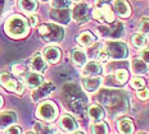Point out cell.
<instances>
[{
	"mask_svg": "<svg viewBox=\"0 0 149 134\" xmlns=\"http://www.w3.org/2000/svg\"><path fill=\"white\" fill-rule=\"evenodd\" d=\"M98 101L108 109V113L112 118L125 114L129 107V96L121 89H102L98 93Z\"/></svg>",
	"mask_w": 149,
	"mask_h": 134,
	"instance_id": "obj_1",
	"label": "cell"
},
{
	"mask_svg": "<svg viewBox=\"0 0 149 134\" xmlns=\"http://www.w3.org/2000/svg\"><path fill=\"white\" fill-rule=\"evenodd\" d=\"M63 104L68 110L77 115H82L85 106L88 104V97L76 85H66L63 87Z\"/></svg>",
	"mask_w": 149,
	"mask_h": 134,
	"instance_id": "obj_2",
	"label": "cell"
},
{
	"mask_svg": "<svg viewBox=\"0 0 149 134\" xmlns=\"http://www.w3.org/2000/svg\"><path fill=\"white\" fill-rule=\"evenodd\" d=\"M29 23L21 15H12L5 22V32L12 38H22L29 33Z\"/></svg>",
	"mask_w": 149,
	"mask_h": 134,
	"instance_id": "obj_3",
	"label": "cell"
},
{
	"mask_svg": "<svg viewBox=\"0 0 149 134\" xmlns=\"http://www.w3.org/2000/svg\"><path fill=\"white\" fill-rule=\"evenodd\" d=\"M39 35L46 42H61L64 36V30L58 24L45 23L39 28Z\"/></svg>",
	"mask_w": 149,
	"mask_h": 134,
	"instance_id": "obj_4",
	"label": "cell"
},
{
	"mask_svg": "<svg viewBox=\"0 0 149 134\" xmlns=\"http://www.w3.org/2000/svg\"><path fill=\"white\" fill-rule=\"evenodd\" d=\"M93 15L95 19L104 23L114 22V13L112 10V7L104 0H95V9L93 10Z\"/></svg>",
	"mask_w": 149,
	"mask_h": 134,
	"instance_id": "obj_5",
	"label": "cell"
},
{
	"mask_svg": "<svg viewBox=\"0 0 149 134\" xmlns=\"http://www.w3.org/2000/svg\"><path fill=\"white\" fill-rule=\"evenodd\" d=\"M36 116L40 120L46 121V123H52L57 119L58 116V107L54 102L52 101H44L39 105L36 110Z\"/></svg>",
	"mask_w": 149,
	"mask_h": 134,
	"instance_id": "obj_6",
	"label": "cell"
},
{
	"mask_svg": "<svg viewBox=\"0 0 149 134\" xmlns=\"http://www.w3.org/2000/svg\"><path fill=\"white\" fill-rule=\"evenodd\" d=\"M105 52L108 54V56L114 59V60H121L125 59L129 55V49L127 45L120 41H108L105 43Z\"/></svg>",
	"mask_w": 149,
	"mask_h": 134,
	"instance_id": "obj_7",
	"label": "cell"
},
{
	"mask_svg": "<svg viewBox=\"0 0 149 134\" xmlns=\"http://www.w3.org/2000/svg\"><path fill=\"white\" fill-rule=\"evenodd\" d=\"M0 86H3L7 91L15 92V93H18V95H22L23 89H24L22 83L18 82L8 71H1V73H0Z\"/></svg>",
	"mask_w": 149,
	"mask_h": 134,
	"instance_id": "obj_8",
	"label": "cell"
},
{
	"mask_svg": "<svg viewBox=\"0 0 149 134\" xmlns=\"http://www.w3.org/2000/svg\"><path fill=\"white\" fill-rule=\"evenodd\" d=\"M90 14H91V10H90L89 4H86V3H79L77 5L73 7L72 18L77 23H85V22H88L90 18Z\"/></svg>",
	"mask_w": 149,
	"mask_h": 134,
	"instance_id": "obj_9",
	"label": "cell"
},
{
	"mask_svg": "<svg viewBox=\"0 0 149 134\" xmlns=\"http://www.w3.org/2000/svg\"><path fill=\"white\" fill-rule=\"evenodd\" d=\"M98 32L102 35V37H108V38H120L123 35V24L116 23L111 27H99Z\"/></svg>",
	"mask_w": 149,
	"mask_h": 134,
	"instance_id": "obj_10",
	"label": "cell"
},
{
	"mask_svg": "<svg viewBox=\"0 0 149 134\" xmlns=\"http://www.w3.org/2000/svg\"><path fill=\"white\" fill-rule=\"evenodd\" d=\"M55 89V87L53 83H42L39 87H36L31 93V97L33 101H40V100L45 98L46 96H49L50 93Z\"/></svg>",
	"mask_w": 149,
	"mask_h": 134,
	"instance_id": "obj_11",
	"label": "cell"
},
{
	"mask_svg": "<svg viewBox=\"0 0 149 134\" xmlns=\"http://www.w3.org/2000/svg\"><path fill=\"white\" fill-rule=\"evenodd\" d=\"M102 86V78L100 77H85L82 78V87L85 91L90 93L97 92Z\"/></svg>",
	"mask_w": 149,
	"mask_h": 134,
	"instance_id": "obj_12",
	"label": "cell"
},
{
	"mask_svg": "<svg viewBox=\"0 0 149 134\" xmlns=\"http://www.w3.org/2000/svg\"><path fill=\"white\" fill-rule=\"evenodd\" d=\"M102 71H103V68L98 61H89L82 67V73L85 77H99Z\"/></svg>",
	"mask_w": 149,
	"mask_h": 134,
	"instance_id": "obj_13",
	"label": "cell"
},
{
	"mask_svg": "<svg viewBox=\"0 0 149 134\" xmlns=\"http://www.w3.org/2000/svg\"><path fill=\"white\" fill-rule=\"evenodd\" d=\"M50 18L61 24H67L71 19V13L68 9H52Z\"/></svg>",
	"mask_w": 149,
	"mask_h": 134,
	"instance_id": "obj_14",
	"label": "cell"
},
{
	"mask_svg": "<svg viewBox=\"0 0 149 134\" xmlns=\"http://www.w3.org/2000/svg\"><path fill=\"white\" fill-rule=\"evenodd\" d=\"M42 56L50 64H57L61 60V50L55 46H48L42 51Z\"/></svg>",
	"mask_w": 149,
	"mask_h": 134,
	"instance_id": "obj_15",
	"label": "cell"
},
{
	"mask_svg": "<svg viewBox=\"0 0 149 134\" xmlns=\"http://www.w3.org/2000/svg\"><path fill=\"white\" fill-rule=\"evenodd\" d=\"M113 9L116 14L121 18H127L131 14V9H130V4L125 0H114L113 1Z\"/></svg>",
	"mask_w": 149,
	"mask_h": 134,
	"instance_id": "obj_16",
	"label": "cell"
},
{
	"mask_svg": "<svg viewBox=\"0 0 149 134\" xmlns=\"http://www.w3.org/2000/svg\"><path fill=\"white\" fill-rule=\"evenodd\" d=\"M24 82H26V86L29 87V88L35 89L36 87H39L40 85L44 83V77H42L41 74L32 71V73L26 74V77H24Z\"/></svg>",
	"mask_w": 149,
	"mask_h": 134,
	"instance_id": "obj_17",
	"label": "cell"
},
{
	"mask_svg": "<svg viewBox=\"0 0 149 134\" xmlns=\"http://www.w3.org/2000/svg\"><path fill=\"white\" fill-rule=\"evenodd\" d=\"M59 125L64 132H74V130H77V128H79L77 121L74 120V118H72L71 115H63L59 121Z\"/></svg>",
	"mask_w": 149,
	"mask_h": 134,
	"instance_id": "obj_18",
	"label": "cell"
},
{
	"mask_svg": "<svg viewBox=\"0 0 149 134\" xmlns=\"http://www.w3.org/2000/svg\"><path fill=\"white\" fill-rule=\"evenodd\" d=\"M17 121V115L13 111H4L0 114V129H7Z\"/></svg>",
	"mask_w": 149,
	"mask_h": 134,
	"instance_id": "obj_19",
	"label": "cell"
},
{
	"mask_svg": "<svg viewBox=\"0 0 149 134\" xmlns=\"http://www.w3.org/2000/svg\"><path fill=\"white\" fill-rule=\"evenodd\" d=\"M31 69L35 71V73H42V71L46 70L45 59L40 54H35L33 58L31 59Z\"/></svg>",
	"mask_w": 149,
	"mask_h": 134,
	"instance_id": "obj_20",
	"label": "cell"
},
{
	"mask_svg": "<svg viewBox=\"0 0 149 134\" xmlns=\"http://www.w3.org/2000/svg\"><path fill=\"white\" fill-rule=\"evenodd\" d=\"M71 59H72V63L76 65V67H79V68H82L84 65L86 64V61H88V56H86V54L80 49H74L73 50L72 54H71Z\"/></svg>",
	"mask_w": 149,
	"mask_h": 134,
	"instance_id": "obj_21",
	"label": "cell"
},
{
	"mask_svg": "<svg viewBox=\"0 0 149 134\" xmlns=\"http://www.w3.org/2000/svg\"><path fill=\"white\" fill-rule=\"evenodd\" d=\"M88 115L93 121L99 123V121H102V119L104 118V110L99 105H91V106H89V109H88Z\"/></svg>",
	"mask_w": 149,
	"mask_h": 134,
	"instance_id": "obj_22",
	"label": "cell"
},
{
	"mask_svg": "<svg viewBox=\"0 0 149 134\" xmlns=\"http://www.w3.org/2000/svg\"><path fill=\"white\" fill-rule=\"evenodd\" d=\"M18 7L24 13H33L37 9V1L36 0H19L18 1Z\"/></svg>",
	"mask_w": 149,
	"mask_h": 134,
	"instance_id": "obj_23",
	"label": "cell"
},
{
	"mask_svg": "<svg viewBox=\"0 0 149 134\" xmlns=\"http://www.w3.org/2000/svg\"><path fill=\"white\" fill-rule=\"evenodd\" d=\"M118 130L121 134H132L134 133V124L130 119H121L118 121Z\"/></svg>",
	"mask_w": 149,
	"mask_h": 134,
	"instance_id": "obj_24",
	"label": "cell"
},
{
	"mask_svg": "<svg viewBox=\"0 0 149 134\" xmlns=\"http://www.w3.org/2000/svg\"><path fill=\"white\" fill-rule=\"evenodd\" d=\"M95 41V37L93 35L91 32H89V31H86V32H82L81 35L77 37V42L80 43L81 46H91L93 43Z\"/></svg>",
	"mask_w": 149,
	"mask_h": 134,
	"instance_id": "obj_25",
	"label": "cell"
},
{
	"mask_svg": "<svg viewBox=\"0 0 149 134\" xmlns=\"http://www.w3.org/2000/svg\"><path fill=\"white\" fill-rule=\"evenodd\" d=\"M131 68H132V71L135 74H145L148 71V65L144 63L140 59H134L131 63Z\"/></svg>",
	"mask_w": 149,
	"mask_h": 134,
	"instance_id": "obj_26",
	"label": "cell"
},
{
	"mask_svg": "<svg viewBox=\"0 0 149 134\" xmlns=\"http://www.w3.org/2000/svg\"><path fill=\"white\" fill-rule=\"evenodd\" d=\"M131 43L134 47L141 49L147 45V38H145V36L141 35V33H134V35L131 36Z\"/></svg>",
	"mask_w": 149,
	"mask_h": 134,
	"instance_id": "obj_27",
	"label": "cell"
},
{
	"mask_svg": "<svg viewBox=\"0 0 149 134\" xmlns=\"http://www.w3.org/2000/svg\"><path fill=\"white\" fill-rule=\"evenodd\" d=\"M35 132L36 134H54V129L46 124L37 123L35 124Z\"/></svg>",
	"mask_w": 149,
	"mask_h": 134,
	"instance_id": "obj_28",
	"label": "cell"
},
{
	"mask_svg": "<svg viewBox=\"0 0 149 134\" xmlns=\"http://www.w3.org/2000/svg\"><path fill=\"white\" fill-rule=\"evenodd\" d=\"M127 78H129V73H127V70L125 69H118L114 73V79L117 80V83L121 86V85H125L127 82Z\"/></svg>",
	"mask_w": 149,
	"mask_h": 134,
	"instance_id": "obj_29",
	"label": "cell"
},
{
	"mask_svg": "<svg viewBox=\"0 0 149 134\" xmlns=\"http://www.w3.org/2000/svg\"><path fill=\"white\" fill-rule=\"evenodd\" d=\"M93 134H108V125L105 123H97L91 126Z\"/></svg>",
	"mask_w": 149,
	"mask_h": 134,
	"instance_id": "obj_30",
	"label": "cell"
},
{
	"mask_svg": "<svg viewBox=\"0 0 149 134\" xmlns=\"http://www.w3.org/2000/svg\"><path fill=\"white\" fill-rule=\"evenodd\" d=\"M53 9H68L71 7V0H52Z\"/></svg>",
	"mask_w": 149,
	"mask_h": 134,
	"instance_id": "obj_31",
	"label": "cell"
},
{
	"mask_svg": "<svg viewBox=\"0 0 149 134\" xmlns=\"http://www.w3.org/2000/svg\"><path fill=\"white\" fill-rule=\"evenodd\" d=\"M144 86H145V80L143 79L141 77L136 76V77H134L131 79V87H132V88H135V89H138V91H139V89L144 88Z\"/></svg>",
	"mask_w": 149,
	"mask_h": 134,
	"instance_id": "obj_32",
	"label": "cell"
},
{
	"mask_svg": "<svg viewBox=\"0 0 149 134\" xmlns=\"http://www.w3.org/2000/svg\"><path fill=\"white\" fill-rule=\"evenodd\" d=\"M140 32L145 36H149V18H143L140 21Z\"/></svg>",
	"mask_w": 149,
	"mask_h": 134,
	"instance_id": "obj_33",
	"label": "cell"
},
{
	"mask_svg": "<svg viewBox=\"0 0 149 134\" xmlns=\"http://www.w3.org/2000/svg\"><path fill=\"white\" fill-rule=\"evenodd\" d=\"M12 70H13V73L15 76H21V74H23L26 71V67L21 63H17V64L12 65Z\"/></svg>",
	"mask_w": 149,
	"mask_h": 134,
	"instance_id": "obj_34",
	"label": "cell"
},
{
	"mask_svg": "<svg viewBox=\"0 0 149 134\" xmlns=\"http://www.w3.org/2000/svg\"><path fill=\"white\" fill-rule=\"evenodd\" d=\"M5 134H22V129H21V126L12 125V126L7 128V133Z\"/></svg>",
	"mask_w": 149,
	"mask_h": 134,
	"instance_id": "obj_35",
	"label": "cell"
},
{
	"mask_svg": "<svg viewBox=\"0 0 149 134\" xmlns=\"http://www.w3.org/2000/svg\"><path fill=\"white\" fill-rule=\"evenodd\" d=\"M138 97L143 100V101H145V100H148L149 98V89H139L138 91Z\"/></svg>",
	"mask_w": 149,
	"mask_h": 134,
	"instance_id": "obj_36",
	"label": "cell"
},
{
	"mask_svg": "<svg viewBox=\"0 0 149 134\" xmlns=\"http://www.w3.org/2000/svg\"><path fill=\"white\" fill-rule=\"evenodd\" d=\"M141 60L144 61L145 64H149V47L144 49L141 51Z\"/></svg>",
	"mask_w": 149,
	"mask_h": 134,
	"instance_id": "obj_37",
	"label": "cell"
},
{
	"mask_svg": "<svg viewBox=\"0 0 149 134\" xmlns=\"http://www.w3.org/2000/svg\"><path fill=\"white\" fill-rule=\"evenodd\" d=\"M29 22H30V26L31 27H35L36 24H37V15L31 14L30 17H29Z\"/></svg>",
	"mask_w": 149,
	"mask_h": 134,
	"instance_id": "obj_38",
	"label": "cell"
},
{
	"mask_svg": "<svg viewBox=\"0 0 149 134\" xmlns=\"http://www.w3.org/2000/svg\"><path fill=\"white\" fill-rule=\"evenodd\" d=\"M7 4H8V0H0V15L4 13V10L7 9Z\"/></svg>",
	"mask_w": 149,
	"mask_h": 134,
	"instance_id": "obj_39",
	"label": "cell"
},
{
	"mask_svg": "<svg viewBox=\"0 0 149 134\" xmlns=\"http://www.w3.org/2000/svg\"><path fill=\"white\" fill-rule=\"evenodd\" d=\"M71 134H85L84 132H80V130H74V132H72Z\"/></svg>",
	"mask_w": 149,
	"mask_h": 134,
	"instance_id": "obj_40",
	"label": "cell"
},
{
	"mask_svg": "<svg viewBox=\"0 0 149 134\" xmlns=\"http://www.w3.org/2000/svg\"><path fill=\"white\" fill-rule=\"evenodd\" d=\"M1 106H3V97L0 96V107H1Z\"/></svg>",
	"mask_w": 149,
	"mask_h": 134,
	"instance_id": "obj_41",
	"label": "cell"
},
{
	"mask_svg": "<svg viewBox=\"0 0 149 134\" xmlns=\"http://www.w3.org/2000/svg\"><path fill=\"white\" fill-rule=\"evenodd\" d=\"M26 134H36V133H32V132H29V133H26Z\"/></svg>",
	"mask_w": 149,
	"mask_h": 134,
	"instance_id": "obj_42",
	"label": "cell"
},
{
	"mask_svg": "<svg viewBox=\"0 0 149 134\" xmlns=\"http://www.w3.org/2000/svg\"><path fill=\"white\" fill-rule=\"evenodd\" d=\"M41 1H49V0H41Z\"/></svg>",
	"mask_w": 149,
	"mask_h": 134,
	"instance_id": "obj_43",
	"label": "cell"
},
{
	"mask_svg": "<svg viewBox=\"0 0 149 134\" xmlns=\"http://www.w3.org/2000/svg\"><path fill=\"white\" fill-rule=\"evenodd\" d=\"M54 134H59V133H54Z\"/></svg>",
	"mask_w": 149,
	"mask_h": 134,
	"instance_id": "obj_44",
	"label": "cell"
},
{
	"mask_svg": "<svg viewBox=\"0 0 149 134\" xmlns=\"http://www.w3.org/2000/svg\"><path fill=\"white\" fill-rule=\"evenodd\" d=\"M140 134H143V133H140Z\"/></svg>",
	"mask_w": 149,
	"mask_h": 134,
	"instance_id": "obj_45",
	"label": "cell"
}]
</instances>
